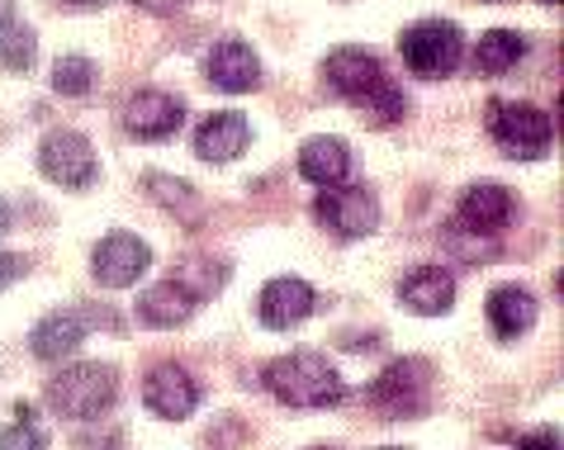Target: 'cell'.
Returning <instances> with one entry per match:
<instances>
[{"mask_svg": "<svg viewBox=\"0 0 564 450\" xmlns=\"http://www.w3.org/2000/svg\"><path fill=\"white\" fill-rule=\"evenodd\" d=\"M384 450H399V446H384Z\"/></svg>", "mask_w": 564, "mask_h": 450, "instance_id": "obj_32", "label": "cell"}, {"mask_svg": "<svg viewBox=\"0 0 564 450\" xmlns=\"http://www.w3.org/2000/svg\"><path fill=\"white\" fill-rule=\"evenodd\" d=\"M300 176L308 185H341L351 176V147L341 138H308L300 147Z\"/></svg>", "mask_w": 564, "mask_h": 450, "instance_id": "obj_18", "label": "cell"}, {"mask_svg": "<svg viewBox=\"0 0 564 450\" xmlns=\"http://www.w3.org/2000/svg\"><path fill=\"white\" fill-rule=\"evenodd\" d=\"M195 304L199 299L181 281H162V285L143 289V299H138V322H143V328H181V322L195 314Z\"/></svg>", "mask_w": 564, "mask_h": 450, "instance_id": "obj_19", "label": "cell"}, {"mask_svg": "<svg viewBox=\"0 0 564 450\" xmlns=\"http://www.w3.org/2000/svg\"><path fill=\"white\" fill-rule=\"evenodd\" d=\"M10 228V209H6V199H0V232Z\"/></svg>", "mask_w": 564, "mask_h": 450, "instance_id": "obj_30", "label": "cell"}, {"mask_svg": "<svg viewBox=\"0 0 564 450\" xmlns=\"http://www.w3.org/2000/svg\"><path fill=\"white\" fill-rule=\"evenodd\" d=\"M143 403L156 417H166V422H181V417H191L199 408V384L185 365L162 361L143 384Z\"/></svg>", "mask_w": 564, "mask_h": 450, "instance_id": "obj_11", "label": "cell"}, {"mask_svg": "<svg viewBox=\"0 0 564 450\" xmlns=\"http://www.w3.org/2000/svg\"><path fill=\"white\" fill-rule=\"evenodd\" d=\"M323 72H327V86H333L341 100H351L370 123H380V129L399 123L403 110H409L403 90L389 81L380 57L366 53V48H333L323 62Z\"/></svg>", "mask_w": 564, "mask_h": 450, "instance_id": "obj_1", "label": "cell"}, {"mask_svg": "<svg viewBox=\"0 0 564 450\" xmlns=\"http://www.w3.org/2000/svg\"><path fill=\"white\" fill-rule=\"evenodd\" d=\"M489 322H494V332L503 341H517L522 332H531V322H536V299H531V289L498 285L489 294Z\"/></svg>", "mask_w": 564, "mask_h": 450, "instance_id": "obj_20", "label": "cell"}, {"mask_svg": "<svg viewBox=\"0 0 564 450\" xmlns=\"http://www.w3.org/2000/svg\"><path fill=\"white\" fill-rule=\"evenodd\" d=\"M90 328H119V318L109 314V308H100V314H90V308H57V314H48L29 332V351H34L39 361H67L86 341Z\"/></svg>", "mask_w": 564, "mask_h": 450, "instance_id": "obj_9", "label": "cell"}, {"mask_svg": "<svg viewBox=\"0 0 564 450\" xmlns=\"http://www.w3.org/2000/svg\"><path fill=\"white\" fill-rule=\"evenodd\" d=\"M148 261H152V252L143 238H133V232H109L96 246V256H90V271H96V281L105 289H129L143 281Z\"/></svg>", "mask_w": 564, "mask_h": 450, "instance_id": "obj_10", "label": "cell"}, {"mask_svg": "<svg viewBox=\"0 0 564 450\" xmlns=\"http://www.w3.org/2000/svg\"><path fill=\"white\" fill-rule=\"evenodd\" d=\"M96 86V62L90 57H57L53 67V90L57 96H86V90Z\"/></svg>", "mask_w": 564, "mask_h": 450, "instance_id": "obj_24", "label": "cell"}, {"mask_svg": "<svg viewBox=\"0 0 564 450\" xmlns=\"http://www.w3.org/2000/svg\"><path fill=\"white\" fill-rule=\"evenodd\" d=\"M313 450H327V446H313Z\"/></svg>", "mask_w": 564, "mask_h": 450, "instance_id": "obj_33", "label": "cell"}, {"mask_svg": "<svg viewBox=\"0 0 564 450\" xmlns=\"http://www.w3.org/2000/svg\"><path fill=\"white\" fill-rule=\"evenodd\" d=\"M460 223L469 232H503L512 223V213H517V199L508 195V185H494V180H484V185H469V190L460 195Z\"/></svg>", "mask_w": 564, "mask_h": 450, "instance_id": "obj_15", "label": "cell"}, {"mask_svg": "<svg viewBox=\"0 0 564 450\" xmlns=\"http://www.w3.org/2000/svg\"><path fill=\"white\" fill-rule=\"evenodd\" d=\"M399 299H403V308H413L422 318H442L446 308L456 304V281H451V271H442V266H417L403 275Z\"/></svg>", "mask_w": 564, "mask_h": 450, "instance_id": "obj_16", "label": "cell"}, {"mask_svg": "<svg viewBox=\"0 0 564 450\" xmlns=\"http://www.w3.org/2000/svg\"><path fill=\"white\" fill-rule=\"evenodd\" d=\"M313 304H318V294H313V285L294 281V275H280V281H271V285L261 289V299H257V318H261V328L285 332V328H294V322H304V318L313 314Z\"/></svg>", "mask_w": 564, "mask_h": 450, "instance_id": "obj_13", "label": "cell"}, {"mask_svg": "<svg viewBox=\"0 0 564 450\" xmlns=\"http://www.w3.org/2000/svg\"><path fill=\"white\" fill-rule=\"evenodd\" d=\"M34 57H39L34 29L20 24L14 0H0V72H29Z\"/></svg>", "mask_w": 564, "mask_h": 450, "instance_id": "obj_21", "label": "cell"}, {"mask_svg": "<svg viewBox=\"0 0 564 450\" xmlns=\"http://www.w3.org/2000/svg\"><path fill=\"white\" fill-rule=\"evenodd\" d=\"M489 133L508 157L536 162L555 143V119L545 114L541 105H527V100H494L489 105Z\"/></svg>", "mask_w": 564, "mask_h": 450, "instance_id": "obj_4", "label": "cell"}, {"mask_svg": "<svg viewBox=\"0 0 564 450\" xmlns=\"http://www.w3.org/2000/svg\"><path fill=\"white\" fill-rule=\"evenodd\" d=\"M209 81L228 96H242V90L261 86V62L242 39H218L209 48Z\"/></svg>", "mask_w": 564, "mask_h": 450, "instance_id": "obj_14", "label": "cell"}, {"mask_svg": "<svg viewBox=\"0 0 564 450\" xmlns=\"http://www.w3.org/2000/svg\"><path fill=\"white\" fill-rule=\"evenodd\" d=\"M427 394H432V370H427V361H394L366 389L370 408L380 413V417H389V422L417 417L422 408H427Z\"/></svg>", "mask_w": 564, "mask_h": 450, "instance_id": "obj_6", "label": "cell"}, {"mask_svg": "<svg viewBox=\"0 0 564 450\" xmlns=\"http://www.w3.org/2000/svg\"><path fill=\"white\" fill-rule=\"evenodd\" d=\"M133 6L148 14H171V10H181V0H133Z\"/></svg>", "mask_w": 564, "mask_h": 450, "instance_id": "obj_28", "label": "cell"}, {"mask_svg": "<svg viewBox=\"0 0 564 450\" xmlns=\"http://www.w3.org/2000/svg\"><path fill=\"white\" fill-rule=\"evenodd\" d=\"M399 53L413 76L442 81V76H451L465 62V34H460V24H451V20H417L413 29H403Z\"/></svg>", "mask_w": 564, "mask_h": 450, "instance_id": "obj_5", "label": "cell"}, {"mask_svg": "<svg viewBox=\"0 0 564 450\" xmlns=\"http://www.w3.org/2000/svg\"><path fill=\"white\" fill-rule=\"evenodd\" d=\"M313 219L333 232V238L356 242V238H366V232H375L380 205H375V195L366 185H327V190L313 199Z\"/></svg>", "mask_w": 564, "mask_h": 450, "instance_id": "obj_8", "label": "cell"}, {"mask_svg": "<svg viewBox=\"0 0 564 450\" xmlns=\"http://www.w3.org/2000/svg\"><path fill=\"white\" fill-rule=\"evenodd\" d=\"M545 6H560V0H545Z\"/></svg>", "mask_w": 564, "mask_h": 450, "instance_id": "obj_31", "label": "cell"}, {"mask_svg": "<svg viewBox=\"0 0 564 450\" xmlns=\"http://www.w3.org/2000/svg\"><path fill=\"white\" fill-rule=\"evenodd\" d=\"M247 138H252V123H247L238 110H224V114H209L195 129V152L205 162H232L247 152Z\"/></svg>", "mask_w": 564, "mask_h": 450, "instance_id": "obj_17", "label": "cell"}, {"mask_svg": "<svg viewBox=\"0 0 564 450\" xmlns=\"http://www.w3.org/2000/svg\"><path fill=\"white\" fill-rule=\"evenodd\" d=\"M265 389H271L285 408H337L341 403V375L333 361H323L318 351H294L265 365Z\"/></svg>", "mask_w": 564, "mask_h": 450, "instance_id": "obj_2", "label": "cell"}, {"mask_svg": "<svg viewBox=\"0 0 564 450\" xmlns=\"http://www.w3.org/2000/svg\"><path fill=\"white\" fill-rule=\"evenodd\" d=\"M29 275V261L14 256V252H0V289H10L14 281H24Z\"/></svg>", "mask_w": 564, "mask_h": 450, "instance_id": "obj_27", "label": "cell"}, {"mask_svg": "<svg viewBox=\"0 0 564 450\" xmlns=\"http://www.w3.org/2000/svg\"><path fill=\"white\" fill-rule=\"evenodd\" d=\"M14 417H20V422H10L0 431V450H48V431L34 422V408H29V403H20Z\"/></svg>", "mask_w": 564, "mask_h": 450, "instance_id": "obj_25", "label": "cell"}, {"mask_svg": "<svg viewBox=\"0 0 564 450\" xmlns=\"http://www.w3.org/2000/svg\"><path fill=\"white\" fill-rule=\"evenodd\" d=\"M148 195L156 199V205H166L171 213H199V199H195V190L185 180H176V176H162V171H152L148 176Z\"/></svg>", "mask_w": 564, "mask_h": 450, "instance_id": "obj_23", "label": "cell"}, {"mask_svg": "<svg viewBox=\"0 0 564 450\" xmlns=\"http://www.w3.org/2000/svg\"><path fill=\"white\" fill-rule=\"evenodd\" d=\"M39 171H43V176H48L53 185H67V190H86V185H96L100 162H96V147H90L86 133H76V129H53V133L39 143Z\"/></svg>", "mask_w": 564, "mask_h": 450, "instance_id": "obj_7", "label": "cell"}, {"mask_svg": "<svg viewBox=\"0 0 564 450\" xmlns=\"http://www.w3.org/2000/svg\"><path fill=\"white\" fill-rule=\"evenodd\" d=\"M181 100L166 96V90H138V96L123 105V129H129L133 138H143V143H162V138H171L181 129Z\"/></svg>", "mask_w": 564, "mask_h": 450, "instance_id": "obj_12", "label": "cell"}, {"mask_svg": "<svg viewBox=\"0 0 564 450\" xmlns=\"http://www.w3.org/2000/svg\"><path fill=\"white\" fill-rule=\"evenodd\" d=\"M119 398V375L100 361H82V365H67L62 375L48 380V403L57 417H76V422H90L100 417L109 403Z\"/></svg>", "mask_w": 564, "mask_h": 450, "instance_id": "obj_3", "label": "cell"}, {"mask_svg": "<svg viewBox=\"0 0 564 450\" xmlns=\"http://www.w3.org/2000/svg\"><path fill=\"white\" fill-rule=\"evenodd\" d=\"M181 281V275H176ZM224 281H228V266H209V261H195V266H185V289L195 294V299H205V294H214V289H224Z\"/></svg>", "mask_w": 564, "mask_h": 450, "instance_id": "obj_26", "label": "cell"}, {"mask_svg": "<svg viewBox=\"0 0 564 450\" xmlns=\"http://www.w3.org/2000/svg\"><path fill=\"white\" fill-rule=\"evenodd\" d=\"M522 57H527V39L522 34H512V29H489V34L479 39V48H475V67H479V76H503Z\"/></svg>", "mask_w": 564, "mask_h": 450, "instance_id": "obj_22", "label": "cell"}, {"mask_svg": "<svg viewBox=\"0 0 564 450\" xmlns=\"http://www.w3.org/2000/svg\"><path fill=\"white\" fill-rule=\"evenodd\" d=\"M62 6H72V10H96V6H105V0H62Z\"/></svg>", "mask_w": 564, "mask_h": 450, "instance_id": "obj_29", "label": "cell"}]
</instances>
